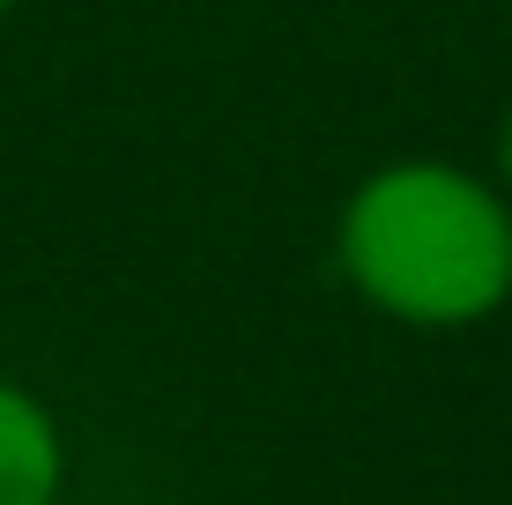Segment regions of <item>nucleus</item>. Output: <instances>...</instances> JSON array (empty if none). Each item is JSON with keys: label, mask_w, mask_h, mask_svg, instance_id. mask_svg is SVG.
<instances>
[{"label": "nucleus", "mask_w": 512, "mask_h": 505, "mask_svg": "<svg viewBox=\"0 0 512 505\" xmlns=\"http://www.w3.org/2000/svg\"><path fill=\"white\" fill-rule=\"evenodd\" d=\"M67 491V439L30 387L0 379V505H60Z\"/></svg>", "instance_id": "f03ea898"}, {"label": "nucleus", "mask_w": 512, "mask_h": 505, "mask_svg": "<svg viewBox=\"0 0 512 505\" xmlns=\"http://www.w3.org/2000/svg\"><path fill=\"white\" fill-rule=\"evenodd\" d=\"M8 8H23V0H0V15H8Z\"/></svg>", "instance_id": "20e7f679"}, {"label": "nucleus", "mask_w": 512, "mask_h": 505, "mask_svg": "<svg viewBox=\"0 0 512 505\" xmlns=\"http://www.w3.org/2000/svg\"><path fill=\"white\" fill-rule=\"evenodd\" d=\"M349 290L401 327H475L512 298V201L461 164H379L334 223Z\"/></svg>", "instance_id": "f257e3e1"}, {"label": "nucleus", "mask_w": 512, "mask_h": 505, "mask_svg": "<svg viewBox=\"0 0 512 505\" xmlns=\"http://www.w3.org/2000/svg\"><path fill=\"white\" fill-rule=\"evenodd\" d=\"M498 171H505V186H512V112H505V127H498Z\"/></svg>", "instance_id": "7ed1b4c3"}]
</instances>
